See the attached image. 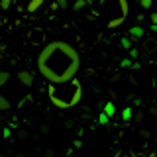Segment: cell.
Returning <instances> with one entry per match:
<instances>
[{
    "instance_id": "obj_1",
    "label": "cell",
    "mask_w": 157,
    "mask_h": 157,
    "mask_svg": "<svg viewBox=\"0 0 157 157\" xmlns=\"http://www.w3.org/2000/svg\"><path fill=\"white\" fill-rule=\"evenodd\" d=\"M81 69L78 51L71 43L55 39L49 41L37 55V71L49 85H63L77 78Z\"/></svg>"
},
{
    "instance_id": "obj_9",
    "label": "cell",
    "mask_w": 157,
    "mask_h": 157,
    "mask_svg": "<svg viewBox=\"0 0 157 157\" xmlns=\"http://www.w3.org/2000/svg\"><path fill=\"white\" fill-rule=\"evenodd\" d=\"M8 78H10V73H8V71H0V86L6 85Z\"/></svg>"
},
{
    "instance_id": "obj_8",
    "label": "cell",
    "mask_w": 157,
    "mask_h": 157,
    "mask_svg": "<svg viewBox=\"0 0 157 157\" xmlns=\"http://www.w3.org/2000/svg\"><path fill=\"white\" fill-rule=\"evenodd\" d=\"M122 24H124V20L114 18V20H110V22H108V28H110V29H116L118 26H122Z\"/></svg>"
},
{
    "instance_id": "obj_4",
    "label": "cell",
    "mask_w": 157,
    "mask_h": 157,
    "mask_svg": "<svg viewBox=\"0 0 157 157\" xmlns=\"http://www.w3.org/2000/svg\"><path fill=\"white\" fill-rule=\"evenodd\" d=\"M43 2H45V0H29V2H28V6H26L28 14H36L37 10L43 6Z\"/></svg>"
},
{
    "instance_id": "obj_6",
    "label": "cell",
    "mask_w": 157,
    "mask_h": 157,
    "mask_svg": "<svg viewBox=\"0 0 157 157\" xmlns=\"http://www.w3.org/2000/svg\"><path fill=\"white\" fill-rule=\"evenodd\" d=\"M155 47H157V41H155L153 37H147L145 41H144V51L149 53V55H151V53H155Z\"/></svg>"
},
{
    "instance_id": "obj_7",
    "label": "cell",
    "mask_w": 157,
    "mask_h": 157,
    "mask_svg": "<svg viewBox=\"0 0 157 157\" xmlns=\"http://www.w3.org/2000/svg\"><path fill=\"white\" fill-rule=\"evenodd\" d=\"M6 110H10V102H8L6 96L0 94V112H6Z\"/></svg>"
},
{
    "instance_id": "obj_10",
    "label": "cell",
    "mask_w": 157,
    "mask_h": 157,
    "mask_svg": "<svg viewBox=\"0 0 157 157\" xmlns=\"http://www.w3.org/2000/svg\"><path fill=\"white\" fill-rule=\"evenodd\" d=\"M130 33H132V37H136V39H137V37L141 36V33H144V29H141L140 26H134V28L130 29Z\"/></svg>"
},
{
    "instance_id": "obj_21",
    "label": "cell",
    "mask_w": 157,
    "mask_h": 157,
    "mask_svg": "<svg viewBox=\"0 0 157 157\" xmlns=\"http://www.w3.org/2000/svg\"><path fill=\"white\" fill-rule=\"evenodd\" d=\"M130 43H132V41H130V39H126V37H124V39H122V45H124V47H130Z\"/></svg>"
},
{
    "instance_id": "obj_5",
    "label": "cell",
    "mask_w": 157,
    "mask_h": 157,
    "mask_svg": "<svg viewBox=\"0 0 157 157\" xmlns=\"http://www.w3.org/2000/svg\"><path fill=\"white\" fill-rule=\"evenodd\" d=\"M29 41H32V43H41L43 41V29L33 28L32 33H29Z\"/></svg>"
},
{
    "instance_id": "obj_11",
    "label": "cell",
    "mask_w": 157,
    "mask_h": 157,
    "mask_svg": "<svg viewBox=\"0 0 157 157\" xmlns=\"http://www.w3.org/2000/svg\"><path fill=\"white\" fill-rule=\"evenodd\" d=\"M86 6V0H77L75 4H73V10H75V12H78V10H82Z\"/></svg>"
},
{
    "instance_id": "obj_19",
    "label": "cell",
    "mask_w": 157,
    "mask_h": 157,
    "mask_svg": "<svg viewBox=\"0 0 157 157\" xmlns=\"http://www.w3.org/2000/svg\"><path fill=\"white\" fill-rule=\"evenodd\" d=\"M26 136H28V132H26V130H20V132H18V137H20V140H24Z\"/></svg>"
},
{
    "instance_id": "obj_14",
    "label": "cell",
    "mask_w": 157,
    "mask_h": 157,
    "mask_svg": "<svg viewBox=\"0 0 157 157\" xmlns=\"http://www.w3.org/2000/svg\"><path fill=\"white\" fill-rule=\"evenodd\" d=\"M137 2L141 4V8H145V10H149L151 8V2H153V0H137Z\"/></svg>"
},
{
    "instance_id": "obj_22",
    "label": "cell",
    "mask_w": 157,
    "mask_h": 157,
    "mask_svg": "<svg viewBox=\"0 0 157 157\" xmlns=\"http://www.w3.org/2000/svg\"><path fill=\"white\" fill-rule=\"evenodd\" d=\"M130 114H132V108H126V110H124V118H130Z\"/></svg>"
},
{
    "instance_id": "obj_13",
    "label": "cell",
    "mask_w": 157,
    "mask_h": 157,
    "mask_svg": "<svg viewBox=\"0 0 157 157\" xmlns=\"http://www.w3.org/2000/svg\"><path fill=\"white\" fill-rule=\"evenodd\" d=\"M12 6V0H0V10H8Z\"/></svg>"
},
{
    "instance_id": "obj_25",
    "label": "cell",
    "mask_w": 157,
    "mask_h": 157,
    "mask_svg": "<svg viewBox=\"0 0 157 157\" xmlns=\"http://www.w3.org/2000/svg\"><path fill=\"white\" fill-rule=\"evenodd\" d=\"M45 157H53V149H47V153H45Z\"/></svg>"
},
{
    "instance_id": "obj_24",
    "label": "cell",
    "mask_w": 157,
    "mask_h": 157,
    "mask_svg": "<svg viewBox=\"0 0 157 157\" xmlns=\"http://www.w3.org/2000/svg\"><path fill=\"white\" fill-rule=\"evenodd\" d=\"M49 132V126H41V134H47Z\"/></svg>"
},
{
    "instance_id": "obj_18",
    "label": "cell",
    "mask_w": 157,
    "mask_h": 157,
    "mask_svg": "<svg viewBox=\"0 0 157 157\" xmlns=\"http://www.w3.org/2000/svg\"><path fill=\"white\" fill-rule=\"evenodd\" d=\"M141 118H144V114H141V112H136V116H134V122H141Z\"/></svg>"
},
{
    "instance_id": "obj_16",
    "label": "cell",
    "mask_w": 157,
    "mask_h": 157,
    "mask_svg": "<svg viewBox=\"0 0 157 157\" xmlns=\"http://www.w3.org/2000/svg\"><path fill=\"white\" fill-rule=\"evenodd\" d=\"M140 136L147 140V137H151V132H149V130H140Z\"/></svg>"
},
{
    "instance_id": "obj_15",
    "label": "cell",
    "mask_w": 157,
    "mask_h": 157,
    "mask_svg": "<svg viewBox=\"0 0 157 157\" xmlns=\"http://www.w3.org/2000/svg\"><path fill=\"white\" fill-rule=\"evenodd\" d=\"M55 4H57V8H63V10L67 8V0H55Z\"/></svg>"
},
{
    "instance_id": "obj_23",
    "label": "cell",
    "mask_w": 157,
    "mask_h": 157,
    "mask_svg": "<svg viewBox=\"0 0 157 157\" xmlns=\"http://www.w3.org/2000/svg\"><path fill=\"white\" fill-rule=\"evenodd\" d=\"M73 145H75V147H82V141L81 140H75V144H73Z\"/></svg>"
},
{
    "instance_id": "obj_12",
    "label": "cell",
    "mask_w": 157,
    "mask_h": 157,
    "mask_svg": "<svg viewBox=\"0 0 157 157\" xmlns=\"http://www.w3.org/2000/svg\"><path fill=\"white\" fill-rule=\"evenodd\" d=\"M104 112L108 116H114V104H112V102H108V104L104 106Z\"/></svg>"
},
{
    "instance_id": "obj_20",
    "label": "cell",
    "mask_w": 157,
    "mask_h": 157,
    "mask_svg": "<svg viewBox=\"0 0 157 157\" xmlns=\"http://www.w3.org/2000/svg\"><path fill=\"white\" fill-rule=\"evenodd\" d=\"M149 114H151V116H157V106H151V108H149Z\"/></svg>"
},
{
    "instance_id": "obj_2",
    "label": "cell",
    "mask_w": 157,
    "mask_h": 157,
    "mask_svg": "<svg viewBox=\"0 0 157 157\" xmlns=\"http://www.w3.org/2000/svg\"><path fill=\"white\" fill-rule=\"evenodd\" d=\"M47 96L51 104L59 110H69L75 108L82 98V86L78 78H73L71 82H63V85H47Z\"/></svg>"
},
{
    "instance_id": "obj_17",
    "label": "cell",
    "mask_w": 157,
    "mask_h": 157,
    "mask_svg": "<svg viewBox=\"0 0 157 157\" xmlns=\"http://www.w3.org/2000/svg\"><path fill=\"white\" fill-rule=\"evenodd\" d=\"M149 20H151V26H157V14H149Z\"/></svg>"
},
{
    "instance_id": "obj_3",
    "label": "cell",
    "mask_w": 157,
    "mask_h": 157,
    "mask_svg": "<svg viewBox=\"0 0 157 157\" xmlns=\"http://www.w3.org/2000/svg\"><path fill=\"white\" fill-rule=\"evenodd\" d=\"M18 78H20V82H22L24 86H32L33 85V75L29 71H20L18 73Z\"/></svg>"
},
{
    "instance_id": "obj_26",
    "label": "cell",
    "mask_w": 157,
    "mask_h": 157,
    "mask_svg": "<svg viewBox=\"0 0 157 157\" xmlns=\"http://www.w3.org/2000/svg\"><path fill=\"white\" fill-rule=\"evenodd\" d=\"M16 157H24V155H22V153H16Z\"/></svg>"
}]
</instances>
